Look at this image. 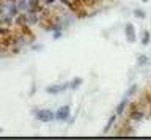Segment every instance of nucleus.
<instances>
[{
	"label": "nucleus",
	"instance_id": "f257e3e1",
	"mask_svg": "<svg viewBox=\"0 0 151 140\" xmlns=\"http://www.w3.org/2000/svg\"><path fill=\"white\" fill-rule=\"evenodd\" d=\"M32 113L36 116L41 123H50L55 120V112H52L49 109H33Z\"/></svg>",
	"mask_w": 151,
	"mask_h": 140
},
{
	"label": "nucleus",
	"instance_id": "f03ea898",
	"mask_svg": "<svg viewBox=\"0 0 151 140\" xmlns=\"http://www.w3.org/2000/svg\"><path fill=\"white\" fill-rule=\"evenodd\" d=\"M69 88V82H65V83H55V85H47L46 87V93L49 95H58L61 91H66Z\"/></svg>",
	"mask_w": 151,
	"mask_h": 140
},
{
	"label": "nucleus",
	"instance_id": "7ed1b4c3",
	"mask_svg": "<svg viewBox=\"0 0 151 140\" xmlns=\"http://www.w3.org/2000/svg\"><path fill=\"white\" fill-rule=\"evenodd\" d=\"M71 116V107L66 104V106H61L58 110L55 112V120L58 121H68Z\"/></svg>",
	"mask_w": 151,
	"mask_h": 140
},
{
	"label": "nucleus",
	"instance_id": "20e7f679",
	"mask_svg": "<svg viewBox=\"0 0 151 140\" xmlns=\"http://www.w3.org/2000/svg\"><path fill=\"white\" fill-rule=\"evenodd\" d=\"M124 35H126V39L129 43H135L137 41V33H135V27L131 24V22H126L124 25Z\"/></svg>",
	"mask_w": 151,
	"mask_h": 140
},
{
	"label": "nucleus",
	"instance_id": "39448f33",
	"mask_svg": "<svg viewBox=\"0 0 151 140\" xmlns=\"http://www.w3.org/2000/svg\"><path fill=\"white\" fill-rule=\"evenodd\" d=\"M145 118V110H143V106L140 109H137L134 113H131L129 116H126V120H129L131 123H140L142 120Z\"/></svg>",
	"mask_w": 151,
	"mask_h": 140
},
{
	"label": "nucleus",
	"instance_id": "423d86ee",
	"mask_svg": "<svg viewBox=\"0 0 151 140\" xmlns=\"http://www.w3.org/2000/svg\"><path fill=\"white\" fill-rule=\"evenodd\" d=\"M127 104H129V98H127V96H124L120 102H118V106H116V109H115V112H116L118 116H123V115H124V112H126V109H127Z\"/></svg>",
	"mask_w": 151,
	"mask_h": 140
},
{
	"label": "nucleus",
	"instance_id": "0eeeda50",
	"mask_svg": "<svg viewBox=\"0 0 151 140\" xmlns=\"http://www.w3.org/2000/svg\"><path fill=\"white\" fill-rule=\"evenodd\" d=\"M24 24H28V13L21 11L16 17H14V25L19 29V27H22Z\"/></svg>",
	"mask_w": 151,
	"mask_h": 140
},
{
	"label": "nucleus",
	"instance_id": "6e6552de",
	"mask_svg": "<svg viewBox=\"0 0 151 140\" xmlns=\"http://www.w3.org/2000/svg\"><path fill=\"white\" fill-rule=\"evenodd\" d=\"M116 120H118V115H116V112H113V113H112L110 116H109V120H107L106 126H104V131H102V134H109V132H110L112 126L116 123Z\"/></svg>",
	"mask_w": 151,
	"mask_h": 140
},
{
	"label": "nucleus",
	"instance_id": "1a4fd4ad",
	"mask_svg": "<svg viewBox=\"0 0 151 140\" xmlns=\"http://www.w3.org/2000/svg\"><path fill=\"white\" fill-rule=\"evenodd\" d=\"M19 32H21L22 35H25L30 41L35 39V33H33V30L30 29V24H24L22 27H19Z\"/></svg>",
	"mask_w": 151,
	"mask_h": 140
},
{
	"label": "nucleus",
	"instance_id": "9d476101",
	"mask_svg": "<svg viewBox=\"0 0 151 140\" xmlns=\"http://www.w3.org/2000/svg\"><path fill=\"white\" fill-rule=\"evenodd\" d=\"M82 3H83V6L88 8V10H93V8H96V6L101 5L102 0H82Z\"/></svg>",
	"mask_w": 151,
	"mask_h": 140
},
{
	"label": "nucleus",
	"instance_id": "9b49d317",
	"mask_svg": "<svg viewBox=\"0 0 151 140\" xmlns=\"http://www.w3.org/2000/svg\"><path fill=\"white\" fill-rule=\"evenodd\" d=\"M82 83H83V79L82 77H74L73 80L69 82V90H77Z\"/></svg>",
	"mask_w": 151,
	"mask_h": 140
},
{
	"label": "nucleus",
	"instance_id": "f8f14e48",
	"mask_svg": "<svg viewBox=\"0 0 151 140\" xmlns=\"http://www.w3.org/2000/svg\"><path fill=\"white\" fill-rule=\"evenodd\" d=\"M71 2H73V8H71V13H73V14H76L79 10H82V8H83L82 0H71ZM85 8H87V6H85Z\"/></svg>",
	"mask_w": 151,
	"mask_h": 140
},
{
	"label": "nucleus",
	"instance_id": "ddd939ff",
	"mask_svg": "<svg viewBox=\"0 0 151 140\" xmlns=\"http://www.w3.org/2000/svg\"><path fill=\"white\" fill-rule=\"evenodd\" d=\"M17 8H19V11H25L28 10V0H17Z\"/></svg>",
	"mask_w": 151,
	"mask_h": 140
},
{
	"label": "nucleus",
	"instance_id": "4468645a",
	"mask_svg": "<svg viewBox=\"0 0 151 140\" xmlns=\"http://www.w3.org/2000/svg\"><path fill=\"white\" fill-rule=\"evenodd\" d=\"M13 30L9 29V27H5V25H0V38H5V36L11 35Z\"/></svg>",
	"mask_w": 151,
	"mask_h": 140
},
{
	"label": "nucleus",
	"instance_id": "2eb2a0df",
	"mask_svg": "<svg viewBox=\"0 0 151 140\" xmlns=\"http://www.w3.org/2000/svg\"><path fill=\"white\" fill-rule=\"evenodd\" d=\"M150 39H151V35H150V32L148 30H143L142 32V44L146 46L150 43Z\"/></svg>",
	"mask_w": 151,
	"mask_h": 140
},
{
	"label": "nucleus",
	"instance_id": "dca6fc26",
	"mask_svg": "<svg viewBox=\"0 0 151 140\" xmlns=\"http://www.w3.org/2000/svg\"><path fill=\"white\" fill-rule=\"evenodd\" d=\"M87 16H88V8H85V6L76 13V17H77V19H85Z\"/></svg>",
	"mask_w": 151,
	"mask_h": 140
},
{
	"label": "nucleus",
	"instance_id": "f3484780",
	"mask_svg": "<svg viewBox=\"0 0 151 140\" xmlns=\"http://www.w3.org/2000/svg\"><path fill=\"white\" fill-rule=\"evenodd\" d=\"M134 16L137 17V19H145L146 17V13L143 10H140V8H135L134 10Z\"/></svg>",
	"mask_w": 151,
	"mask_h": 140
},
{
	"label": "nucleus",
	"instance_id": "a211bd4d",
	"mask_svg": "<svg viewBox=\"0 0 151 140\" xmlns=\"http://www.w3.org/2000/svg\"><path fill=\"white\" fill-rule=\"evenodd\" d=\"M137 90H139V87H137V85H135V83H134V85H131L129 88H127V93H126V95H124V96H127V98H131V96H134V95H135V93H137Z\"/></svg>",
	"mask_w": 151,
	"mask_h": 140
},
{
	"label": "nucleus",
	"instance_id": "6ab92c4d",
	"mask_svg": "<svg viewBox=\"0 0 151 140\" xmlns=\"http://www.w3.org/2000/svg\"><path fill=\"white\" fill-rule=\"evenodd\" d=\"M150 60H148V57L146 55H139V58H137V63H139V66H145L146 63H148Z\"/></svg>",
	"mask_w": 151,
	"mask_h": 140
},
{
	"label": "nucleus",
	"instance_id": "aec40b11",
	"mask_svg": "<svg viewBox=\"0 0 151 140\" xmlns=\"http://www.w3.org/2000/svg\"><path fill=\"white\" fill-rule=\"evenodd\" d=\"M52 36H54V39H60L61 36H63V30H61V29L54 30V35H52Z\"/></svg>",
	"mask_w": 151,
	"mask_h": 140
},
{
	"label": "nucleus",
	"instance_id": "412c9836",
	"mask_svg": "<svg viewBox=\"0 0 151 140\" xmlns=\"http://www.w3.org/2000/svg\"><path fill=\"white\" fill-rule=\"evenodd\" d=\"M60 3H63L69 11H71V8H73V2H71V0H60Z\"/></svg>",
	"mask_w": 151,
	"mask_h": 140
},
{
	"label": "nucleus",
	"instance_id": "4be33fe9",
	"mask_svg": "<svg viewBox=\"0 0 151 140\" xmlns=\"http://www.w3.org/2000/svg\"><path fill=\"white\" fill-rule=\"evenodd\" d=\"M55 2H57V0H42V3H44L46 6H49V8H50L52 5H54Z\"/></svg>",
	"mask_w": 151,
	"mask_h": 140
},
{
	"label": "nucleus",
	"instance_id": "5701e85b",
	"mask_svg": "<svg viewBox=\"0 0 151 140\" xmlns=\"http://www.w3.org/2000/svg\"><path fill=\"white\" fill-rule=\"evenodd\" d=\"M19 50H21V46H11V52L13 54H17Z\"/></svg>",
	"mask_w": 151,
	"mask_h": 140
},
{
	"label": "nucleus",
	"instance_id": "b1692460",
	"mask_svg": "<svg viewBox=\"0 0 151 140\" xmlns=\"http://www.w3.org/2000/svg\"><path fill=\"white\" fill-rule=\"evenodd\" d=\"M32 49H33V50H41V49H42V46H33Z\"/></svg>",
	"mask_w": 151,
	"mask_h": 140
},
{
	"label": "nucleus",
	"instance_id": "393cba45",
	"mask_svg": "<svg viewBox=\"0 0 151 140\" xmlns=\"http://www.w3.org/2000/svg\"><path fill=\"white\" fill-rule=\"evenodd\" d=\"M6 2L9 3V2H17V0H6Z\"/></svg>",
	"mask_w": 151,
	"mask_h": 140
},
{
	"label": "nucleus",
	"instance_id": "a878e982",
	"mask_svg": "<svg viewBox=\"0 0 151 140\" xmlns=\"http://www.w3.org/2000/svg\"><path fill=\"white\" fill-rule=\"evenodd\" d=\"M3 50H5V49L2 47V46H0V52H3Z\"/></svg>",
	"mask_w": 151,
	"mask_h": 140
},
{
	"label": "nucleus",
	"instance_id": "bb28decb",
	"mask_svg": "<svg viewBox=\"0 0 151 140\" xmlns=\"http://www.w3.org/2000/svg\"><path fill=\"white\" fill-rule=\"evenodd\" d=\"M0 134H2V128H0Z\"/></svg>",
	"mask_w": 151,
	"mask_h": 140
},
{
	"label": "nucleus",
	"instance_id": "cd10ccee",
	"mask_svg": "<svg viewBox=\"0 0 151 140\" xmlns=\"http://www.w3.org/2000/svg\"><path fill=\"white\" fill-rule=\"evenodd\" d=\"M143 2H145V3H146V2H148V0H143Z\"/></svg>",
	"mask_w": 151,
	"mask_h": 140
}]
</instances>
